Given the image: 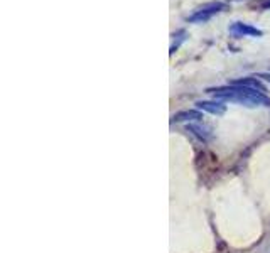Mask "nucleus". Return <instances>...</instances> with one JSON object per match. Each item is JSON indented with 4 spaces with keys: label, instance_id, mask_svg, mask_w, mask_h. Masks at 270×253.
I'll return each instance as SVG.
<instances>
[{
    "label": "nucleus",
    "instance_id": "obj_4",
    "mask_svg": "<svg viewBox=\"0 0 270 253\" xmlns=\"http://www.w3.org/2000/svg\"><path fill=\"white\" fill-rule=\"evenodd\" d=\"M196 107L199 110H203V112H208L216 117H222V115H225V112H226V107H225L222 101H216V100L215 101H198Z\"/></svg>",
    "mask_w": 270,
    "mask_h": 253
},
{
    "label": "nucleus",
    "instance_id": "obj_2",
    "mask_svg": "<svg viewBox=\"0 0 270 253\" xmlns=\"http://www.w3.org/2000/svg\"><path fill=\"white\" fill-rule=\"evenodd\" d=\"M225 7H226V3L220 2V0H216V2H208V3H204V5L199 7V9H196L193 14L187 17V22H191V24L206 22V20H210L213 15H216L222 10H225Z\"/></svg>",
    "mask_w": 270,
    "mask_h": 253
},
{
    "label": "nucleus",
    "instance_id": "obj_3",
    "mask_svg": "<svg viewBox=\"0 0 270 253\" xmlns=\"http://www.w3.org/2000/svg\"><path fill=\"white\" fill-rule=\"evenodd\" d=\"M230 32L235 38H262L264 36V32L260 29H257V27H252L248 26V24H243V22H235L233 26L230 27Z\"/></svg>",
    "mask_w": 270,
    "mask_h": 253
},
{
    "label": "nucleus",
    "instance_id": "obj_9",
    "mask_svg": "<svg viewBox=\"0 0 270 253\" xmlns=\"http://www.w3.org/2000/svg\"><path fill=\"white\" fill-rule=\"evenodd\" d=\"M262 9H265V10L270 9V0H264V2H262Z\"/></svg>",
    "mask_w": 270,
    "mask_h": 253
},
{
    "label": "nucleus",
    "instance_id": "obj_5",
    "mask_svg": "<svg viewBox=\"0 0 270 253\" xmlns=\"http://www.w3.org/2000/svg\"><path fill=\"white\" fill-rule=\"evenodd\" d=\"M230 84L233 86H245V88H252L257 89V91H265V86L260 83V80L257 76H248V78H241V80H233Z\"/></svg>",
    "mask_w": 270,
    "mask_h": 253
},
{
    "label": "nucleus",
    "instance_id": "obj_6",
    "mask_svg": "<svg viewBox=\"0 0 270 253\" xmlns=\"http://www.w3.org/2000/svg\"><path fill=\"white\" fill-rule=\"evenodd\" d=\"M203 113L198 110H184V112H178L173 115V122H193V120H201Z\"/></svg>",
    "mask_w": 270,
    "mask_h": 253
},
{
    "label": "nucleus",
    "instance_id": "obj_8",
    "mask_svg": "<svg viewBox=\"0 0 270 253\" xmlns=\"http://www.w3.org/2000/svg\"><path fill=\"white\" fill-rule=\"evenodd\" d=\"M257 78H260V80H265V81H269L270 83V73H259V75H255Z\"/></svg>",
    "mask_w": 270,
    "mask_h": 253
},
{
    "label": "nucleus",
    "instance_id": "obj_7",
    "mask_svg": "<svg viewBox=\"0 0 270 253\" xmlns=\"http://www.w3.org/2000/svg\"><path fill=\"white\" fill-rule=\"evenodd\" d=\"M187 130H189V132H193L198 138H201L203 142H208V140H210V137H211L210 133L206 132V130L201 128V126H198V125H187Z\"/></svg>",
    "mask_w": 270,
    "mask_h": 253
},
{
    "label": "nucleus",
    "instance_id": "obj_1",
    "mask_svg": "<svg viewBox=\"0 0 270 253\" xmlns=\"http://www.w3.org/2000/svg\"><path fill=\"white\" fill-rule=\"evenodd\" d=\"M208 93L215 98V100H225L231 101V103H238L248 108L257 107H270V98L262 91L245 86H218V88H208Z\"/></svg>",
    "mask_w": 270,
    "mask_h": 253
}]
</instances>
